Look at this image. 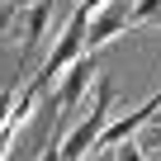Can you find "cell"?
<instances>
[{
    "label": "cell",
    "instance_id": "obj_1",
    "mask_svg": "<svg viewBox=\"0 0 161 161\" xmlns=\"http://www.w3.org/2000/svg\"><path fill=\"white\" fill-rule=\"evenodd\" d=\"M114 119V86H109V76L95 80V100H90V114L80 119L71 133H62V161H80V156H90V147H100V133L109 128Z\"/></svg>",
    "mask_w": 161,
    "mask_h": 161
},
{
    "label": "cell",
    "instance_id": "obj_2",
    "mask_svg": "<svg viewBox=\"0 0 161 161\" xmlns=\"http://www.w3.org/2000/svg\"><path fill=\"white\" fill-rule=\"evenodd\" d=\"M86 29H90V10L76 0V10L66 14V24H62L57 43L47 47V57H43V66H38V80H43V86H52V76H62L80 52H90V47H86Z\"/></svg>",
    "mask_w": 161,
    "mask_h": 161
},
{
    "label": "cell",
    "instance_id": "obj_3",
    "mask_svg": "<svg viewBox=\"0 0 161 161\" xmlns=\"http://www.w3.org/2000/svg\"><path fill=\"white\" fill-rule=\"evenodd\" d=\"M95 71H100V66H95V57H86V52H80V57H76V62H71V66L62 71L57 90L47 95V109H52V104H57V114H62V109H76L80 100H86V90H90Z\"/></svg>",
    "mask_w": 161,
    "mask_h": 161
},
{
    "label": "cell",
    "instance_id": "obj_4",
    "mask_svg": "<svg viewBox=\"0 0 161 161\" xmlns=\"http://www.w3.org/2000/svg\"><path fill=\"white\" fill-rule=\"evenodd\" d=\"M128 0H109L104 10H95L90 14V29H86V47L95 52V47H104V43H114L123 29H128Z\"/></svg>",
    "mask_w": 161,
    "mask_h": 161
},
{
    "label": "cell",
    "instance_id": "obj_5",
    "mask_svg": "<svg viewBox=\"0 0 161 161\" xmlns=\"http://www.w3.org/2000/svg\"><path fill=\"white\" fill-rule=\"evenodd\" d=\"M19 24H24V66H29V62H33V52H38V47H43V38H47V24H52V0H33V5H24Z\"/></svg>",
    "mask_w": 161,
    "mask_h": 161
},
{
    "label": "cell",
    "instance_id": "obj_6",
    "mask_svg": "<svg viewBox=\"0 0 161 161\" xmlns=\"http://www.w3.org/2000/svg\"><path fill=\"white\" fill-rule=\"evenodd\" d=\"M156 10H161V0H133V10H128V29H147Z\"/></svg>",
    "mask_w": 161,
    "mask_h": 161
},
{
    "label": "cell",
    "instance_id": "obj_7",
    "mask_svg": "<svg viewBox=\"0 0 161 161\" xmlns=\"http://www.w3.org/2000/svg\"><path fill=\"white\" fill-rule=\"evenodd\" d=\"M38 161H62V114H52V137H47Z\"/></svg>",
    "mask_w": 161,
    "mask_h": 161
},
{
    "label": "cell",
    "instance_id": "obj_8",
    "mask_svg": "<svg viewBox=\"0 0 161 161\" xmlns=\"http://www.w3.org/2000/svg\"><path fill=\"white\" fill-rule=\"evenodd\" d=\"M14 14H24V5H19V0H0V38L10 33V24H14Z\"/></svg>",
    "mask_w": 161,
    "mask_h": 161
},
{
    "label": "cell",
    "instance_id": "obj_9",
    "mask_svg": "<svg viewBox=\"0 0 161 161\" xmlns=\"http://www.w3.org/2000/svg\"><path fill=\"white\" fill-rule=\"evenodd\" d=\"M114 152H119V161H147V156H142V142H137V137H123V142H119Z\"/></svg>",
    "mask_w": 161,
    "mask_h": 161
},
{
    "label": "cell",
    "instance_id": "obj_10",
    "mask_svg": "<svg viewBox=\"0 0 161 161\" xmlns=\"http://www.w3.org/2000/svg\"><path fill=\"white\" fill-rule=\"evenodd\" d=\"M10 109H14V90H0V128L10 123Z\"/></svg>",
    "mask_w": 161,
    "mask_h": 161
},
{
    "label": "cell",
    "instance_id": "obj_11",
    "mask_svg": "<svg viewBox=\"0 0 161 161\" xmlns=\"http://www.w3.org/2000/svg\"><path fill=\"white\" fill-rule=\"evenodd\" d=\"M80 161H119V152H114V147H95L90 156H80Z\"/></svg>",
    "mask_w": 161,
    "mask_h": 161
},
{
    "label": "cell",
    "instance_id": "obj_12",
    "mask_svg": "<svg viewBox=\"0 0 161 161\" xmlns=\"http://www.w3.org/2000/svg\"><path fill=\"white\" fill-rule=\"evenodd\" d=\"M80 5H86V10L95 14V10H104V5H109V0H80Z\"/></svg>",
    "mask_w": 161,
    "mask_h": 161
},
{
    "label": "cell",
    "instance_id": "obj_13",
    "mask_svg": "<svg viewBox=\"0 0 161 161\" xmlns=\"http://www.w3.org/2000/svg\"><path fill=\"white\" fill-rule=\"evenodd\" d=\"M147 29H161V10H156V14H152V24H147Z\"/></svg>",
    "mask_w": 161,
    "mask_h": 161
},
{
    "label": "cell",
    "instance_id": "obj_14",
    "mask_svg": "<svg viewBox=\"0 0 161 161\" xmlns=\"http://www.w3.org/2000/svg\"><path fill=\"white\" fill-rule=\"evenodd\" d=\"M19 5H33V0H19Z\"/></svg>",
    "mask_w": 161,
    "mask_h": 161
},
{
    "label": "cell",
    "instance_id": "obj_15",
    "mask_svg": "<svg viewBox=\"0 0 161 161\" xmlns=\"http://www.w3.org/2000/svg\"><path fill=\"white\" fill-rule=\"evenodd\" d=\"M152 161H161V156H152Z\"/></svg>",
    "mask_w": 161,
    "mask_h": 161
},
{
    "label": "cell",
    "instance_id": "obj_16",
    "mask_svg": "<svg viewBox=\"0 0 161 161\" xmlns=\"http://www.w3.org/2000/svg\"><path fill=\"white\" fill-rule=\"evenodd\" d=\"M0 161H5V156H0Z\"/></svg>",
    "mask_w": 161,
    "mask_h": 161
}]
</instances>
